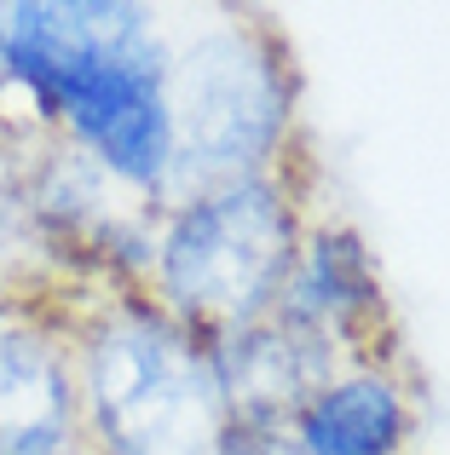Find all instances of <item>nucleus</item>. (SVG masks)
Returning a JSON list of instances; mask_svg holds the SVG:
<instances>
[{
    "label": "nucleus",
    "mask_w": 450,
    "mask_h": 455,
    "mask_svg": "<svg viewBox=\"0 0 450 455\" xmlns=\"http://www.w3.org/2000/svg\"><path fill=\"white\" fill-rule=\"evenodd\" d=\"M283 323L317 334V340L341 346V340H364L382 323V277H375L370 248L358 243V231L329 225L317 236H301L294 271L277 294Z\"/></svg>",
    "instance_id": "nucleus-7"
},
{
    "label": "nucleus",
    "mask_w": 450,
    "mask_h": 455,
    "mask_svg": "<svg viewBox=\"0 0 450 455\" xmlns=\"http://www.w3.org/2000/svg\"><path fill=\"white\" fill-rule=\"evenodd\" d=\"M162 104H168V179L162 208L237 185V179L271 173L283 139H289V69L277 46L254 23H214L162 69Z\"/></svg>",
    "instance_id": "nucleus-3"
},
{
    "label": "nucleus",
    "mask_w": 450,
    "mask_h": 455,
    "mask_svg": "<svg viewBox=\"0 0 450 455\" xmlns=\"http://www.w3.org/2000/svg\"><path fill=\"white\" fill-rule=\"evenodd\" d=\"M294 254H301V220L277 173L203 190L168 208V225L157 231L150 254V277L162 294L157 306L197 340L243 329L254 317H271Z\"/></svg>",
    "instance_id": "nucleus-4"
},
{
    "label": "nucleus",
    "mask_w": 450,
    "mask_h": 455,
    "mask_svg": "<svg viewBox=\"0 0 450 455\" xmlns=\"http://www.w3.org/2000/svg\"><path fill=\"white\" fill-rule=\"evenodd\" d=\"M168 52L127 0H12L0 6V87L23 92L110 179L157 202L168 179Z\"/></svg>",
    "instance_id": "nucleus-1"
},
{
    "label": "nucleus",
    "mask_w": 450,
    "mask_h": 455,
    "mask_svg": "<svg viewBox=\"0 0 450 455\" xmlns=\"http://www.w3.org/2000/svg\"><path fill=\"white\" fill-rule=\"evenodd\" d=\"M76 380L46 329L0 311V455L76 450Z\"/></svg>",
    "instance_id": "nucleus-6"
},
{
    "label": "nucleus",
    "mask_w": 450,
    "mask_h": 455,
    "mask_svg": "<svg viewBox=\"0 0 450 455\" xmlns=\"http://www.w3.org/2000/svg\"><path fill=\"white\" fill-rule=\"evenodd\" d=\"M289 438L301 455H398L410 438V403L393 375H335L294 415Z\"/></svg>",
    "instance_id": "nucleus-8"
},
{
    "label": "nucleus",
    "mask_w": 450,
    "mask_h": 455,
    "mask_svg": "<svg viewBox=\"0 0 450 455\" xmlns=\"http://www.w3.org/2000/svg\"><path fill=\"white\" fill-rule=\"evenodd\" d=\"M23 133H6L0 127V283H23L29 271L58 266V248L41 225V208H35L29 190V162H23Z\"/></svg>",
    "instance_id": "nucleus-9"
},
{
    "label": "nucleus",
    "mask_w": 450,
    "mask_h": 455,
    "mask_svg": "<svg viewBox=\"0 0 450 455\" xmlns=\"http://www.w3.org/2000/svg\"><path fill=\"white\" fill-rule=\"evenodd\" d=\"M76 398L104 455H220L231 427L208 346L139 294L87 323Z\"/></svg>",
    "instance_id": "nucleus-2"
},
{
    "label": "nucleus",
    "mask_w": 450,
    "mask_h": 455,
    "mask_svg": "<svg viewBox=\"0 0 450 455\" xmlns=\"http://www.w3.org/2000/svg\"><path fill=\"white\" fill-rule=\"evenodd\" d=\"M203 346H208L231 427L289 433L294 415L312 403V392H324L335 380V346L283 323L277 311L243 323V329L208 334Z\"/></svg>",
    "instance_id": "nucleus-5"
}]
</instances>
